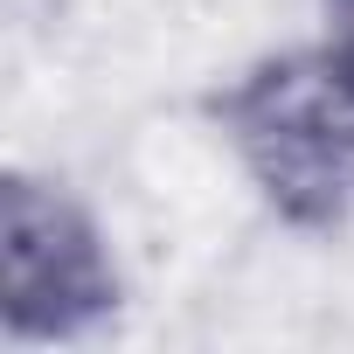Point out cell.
Returning <instances> with one entry per match:
<instances>
[{
  "mask_svg": "<svg viewBox=\"0 0 354 354\" xmlns=\"http://www.w3.org/2000/svg\"><path fill=\"white\" fill-rule=\"evenodd\" d=\"M202 125L271 230L299 243L354 230V70L313 28L230 63L202 91Z\"/></svg>",
  "mask_w": 354,
  "mask_h": 354,
  "instance_id": "cell-1",
  "label": "cell"
},
{
  "mask_svg": "<svg viewBox=\"0 0 354 354\" xmlns=\"http://www.w3.org/2000/svg\"><path fill=\"white\" fill-rule=\"evenodd\" d=\"M313 35L354 70V0H313Z\"/></svg>",
  "mask_w": 354,
  "mask_h": 354,
  "instance_id": "cell-3",
  "label": "cell"
},
{
  "mask_svg": "<svg viewBox=\"0 0 354 354\" xmlns=\"http://www.w3.org/2000/svg\"><path fill=\"white\" fill-rule=\"evenodd\" d=\"M132 313V271L97 202L49 167L0 174V340L91 347Z\"/></svg>",
  "mask_w": 354,
  "mask_h": 354,
  "instance_id": "cell-2",
  "label": "cell"
}]
</instances>
